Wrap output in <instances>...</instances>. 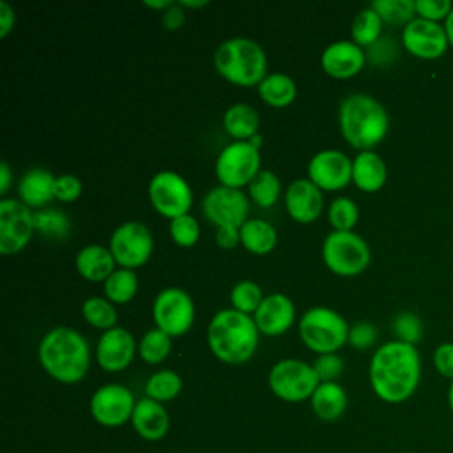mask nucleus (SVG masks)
<instances>
[{
    "mask_svg": "<svg viewBox=\"0 0 453 453\" xmlns=\"http://www.w3.org/2000/svg\"><path fill=\"white\" fill-rule=\"evenodd\" d=\"M147 195L154 211L166 219L188 214L193 205L189 182L173 170L156 172L149 180Z\"/></svg>",
    "mask_w": 453,
    "mask_h": 453,
    "instance_id": "9d476101",
    "label": "nucleus"
},
{
    "mask_svg": "<svg viewBox=\"0 0 453 453\" xmlns=\"http://www.w3.org/2000/svg\"><path fill=\"white\" fill-rule=\"evenodd\" d=\"M184 21H186V9L179 2H173L166 11L161 12L163 28L168 32L179 30L184 25Z\"/></svg>",
    "mask_w": 453,
    "mask_h": 453,
    "instance_id": "09e8293b",
    "label": "nucleus"
},
{
    "mask_svg": "<svg viewBox=\"0 0 453 453\" xmlns=\"http://www.w3.org/2000/svg\"><path fill=\"white\" fill-rule=\"evenodd\" d=\"M81 317L85 322L96 329H101L103 333L115 327L119 315L117 308L111 301H108L104 296H90L81 304Z\"/></svg>",
    "mask_w": 453,
    "mask_h": 453,
    "instance_id": "473e14b6",
    "label": "nucleus"
},
{
    "mask_svg": "<svg viewBox=\"0 0 453 453\" xmlns=\"http://www.w3.org/2000/svg\"><path fill=\"white\" fill-rule=\"evenodd\" d=\"M366 62L365 48L352 39H338L329 42L320 53V67L326 74L336 80L356 76Z\"/></svg>",
    "mask_w": 453,
    "mask_h": 453,
    "instance_id": "6ab92c4d",
    "label": "nucleus"
},
{
    "mask_svg": "<svg viewBox=\"0 0 453 453\" xmlns=\"http://www.w3.org/2000/svg\"><path fill=\"white\" fill-rule=\"evenodd\" d=\"M448 405H449V411L453 414V380L449 382V388H448Z\"/></svg>",
    "mask_w": 453,
    "mask_h": 453,
    "instance_id": "13d9d810",
    "label": "nucleus"
},
{
    "mask_svg": "<svg viewBox=\"0 0 453 453\" xmlns=\"http://www.w3.org/2000/svg\"><path fill=\"white\" fill-rule=\"evenodd\" d=\"M370 7L389 25H407L416 18L414 0H373Z\"/></svg>",
    "mask_w": 453,
    "mask_h": 453,
    "instance_id": "4c0bfd02",
    "label": "nucleus"
},
{
    "mask_svg": "<svg viewBox=\"0 0 453 453\" xmlns=\"http://www.w3.org/2000/svg\"><path fill=\"white\" fill-rule=\"evenodd\" d=\"M260 99L273 108H285L297 97V83L287 73L273 71L257 85Z\"/></svg>",
    "mask_w": 453,
    "mask_h": 453,
    "instance_id": "cd10ccee",
    "label": "nucleus"
},
{
    "mask_svg": "<svg viewBox=\"0 0 453 453\" xmlns=\"http://www.w3.org/2000/svg\"><path fill=\"white\" fill-rule=\"evenodd\" d=\"M306 172L322 191H338L352 182V159L338 149H322L311 156Z\"/></svg>",
    "mask_w": 453,
    "mask_h": 453,
    "instance_id": "dca6fc26",
    "label": "nucleus"
},
{
    "mask_svg": "<svg viewBox=\"0 0 453 453\" xmlns=\"http://www.w3.org/2000/svg\"><path fill=\"white\" fill-rule=\"evenodd\" d=\"M267 384L273 395L280 400L297 403L311 398L320 380L313 370V365L296 357H285L273 365Z\"/></svg>",
    "mask_w": 453,
    "mask_h": 453,
    "instance_id": "6e6552de",
    "label": "nucleus"
},
{
    "mask_svg": "<svg viewBox=\"0 0 453 453\" xmlns=\"http://www.w3.org/2000/svg\"><path fill=\"white\" fill-rule=\"evenodd\" d=\"M14 23H16L14 9L5 0H0V37H7L9 32L14 28Z\"/></svg>",
    "mask_w": 453,
    "mask_h": 453,
    "instance_id": "3c124183",
    "label": "nucleus"
},
{
    "mask_svg": "<svg viewBox=\"0 0 453 453\" xmlns=\"http://www.w3.org/2000/svg\"><path fill=\"white\" fill-rule=\"evenodd\" d=\"M202 212L216 228L225 225L241 226L248 219L250 198L242 193V189L219 184L203 195Z\"/></svg>",
    "mask_w": 453,
    "mask_h": 453,
    "instance_id": "4468645a",
    "label": "nucleus"
},
{
    "mask_svg": "<svg viewBox=\"0 0 453 453\" xmlns=\"http://www.w3.org/2000/svg\"><path fill=\"white\" fill-rule=\"evenodd\" d=\"M260 331L251 315L234 308L218 310L205 331L207 347L216 359L226 365H242L250 361L258 349Z\"/></svg>",
    "mask_w": 453,
    "mask_h": 453,
    "instance_id": "7ed1b4c3",
    "label": "nucleus"
},
{
    "mask_svg": "<svg viewBox=\"0 0 453 453\" xmlns=\"http://www.w3.org/2000/svg\"><path fill=\"white\" fill-rule=\"evenodd\" d=\"M57 177L41 166L27 170L18 180V198L30 209H44L55 198Z\"/></svg>",
    "mask_w": 453,
    "mask_h": 453,
    "instance_id": "5701e85b",
    "label": "nucleus"
},
{
    "mask_svg": "<svg viewBox=\"0 0 453 453\" xmlns=\"http://www.w3.org/2000/svg\"><path fill=\"white\" fill-rule=\"evenodd\" d=\"M338 126L345 142L361 150H373L388 134L389 115L384 104L370 94L354 92L338 108Z\"/></svg>",
    "mask_w": 453,
    "mask_h": 453,
    "instance_id": "20e7f679",
    "label": "nucleus"
},
{
    "mask_svg": "<svg viewBox=\"0 0 453 453\" xmlns=\"http://www.w3.org/2000/svg\"><path fill=\"white\" fill-rule=\"evenodd\" d=\"M37 359L57 382L76 384L88 372L90 347L80 331L69 326H55L42 334L37 345Z\"/></svg>",
    "mask_w": 453,
    "mask_h": 453,
    "instance_id": "f03ea898",
    "label": "nucleus"
},
{
    "mask_svg": "<svg viewBox=\"0 0 453 453\" xmlns=\"http://www.w3.org/2000/svg\"><path fill=\"white\" fill-rule=\"evenodd\" d=\"M103 292L113 304L129 303L138 292V276L133 269L117 267L103 283Z\"/></svg>",
    "mask_w": 453,
    "mask_h": 453,
    "instance_id": "c756f323",
    "label": "nucleus"
},
{
    "mask_svg": "<svg viewBox=\"0 0 453 453\" xmlns=\"http://www.w3.org/2000/svg\"><path fill=\"white\" fill-rule=\"evenodd\" d=\"M182 389V379L177 372L165 368L154 372L145 382V395L159 403L173 400Z\"/></svg>",
    "mask_w": 453,
    "mask_h": 453,
    "instance_id": "f704fd0d",
    "label": "nucleus"
},
{
    "mask_svg": "<svg viewBox=\"0 0 453 453\" xmlns=\"http://www.w3.org/2000/svg\"><path fill=\"white\" fill-rule=\"evenodd\" d=\"M35 232L48 239H65L71 234V219L62 209L44 207L34 212Z\"/></svg>",
    "mask_w": 453,
    "mask_h": 453,
    "instance_id": "72a5a7b5",
    "label": "nucleus"
},
{
    "mask_svg": "<svg viewBox=\"0 0 453 453\" xmlns=\"http://www.w3.org/2000/svg\"><path fill=\"white\" fill-rule=\"evenodd\" d=\"M11 186H12V170L7 161H2L0 163V195L4 198H5L7 191L11 189Z\"/></svg>",
    "mask_w": 453,
    "mask_h": 453,
    "instance_id": "603ef678",
    "label": "nucleus"
},
{
    "mask_svg": "<svg viewBox=\"0 0 453 453\" xmlns=\"http://www.w3.org/2000/svg\"><path fill=\"white\" fill-rule=\"evenodd\" d=\"M248 195L253 203L269 209L281 196V180L273 170H260L248 184Z\"/></svg>",
    "mask_w": 453,
    "mask_h": 453,
    "instance_id": "2f4dec72",
    "label": "nucleus"
},
{
    "mask_svg": "<svg viewBox=\"0 0 453 453\" xmlns=\"http://www.w3.org/2000/svg\"><path fill=\"white\" fill-rule=\"evenodd\" d=\"M260 117L255 106L248 103H235L223 113V129L228 136L239 142H248L258 133Z\"/></svg>",
    "mask_w": 453,
    "mask_h": 453,
    "instance_id": "c85d7f7f",
    "label": "nucleus"
},
{
    "mask_svg": "<svg viewBox=\"0 0 453 453\" xmlns=\"http://www.w3.org/2000/svg\"><path fill=\"white\" fill-rule=\"evenodd\" d=\"M138 352V342L133 333L122 326H115L101 333L96 345V359L104 372L117 373L126 370L134 354Z\"/></svg>",
    "mask_w": 453,
    "mask_h": 453,
    "instance_id": "a211bd4d",
    "label": "nucleus"
},
{
    "mask_svg": "<svg viewBox=\"0 0 453 453\" xmlns=\"http://www.w3.org/2000/svg\"><path fill=\"white\" fill-rule=\"evenodd\" d=\"M288 216L297 223H311L324 211V191L317 188L308 177L292 180L283 195Z\"/></svg>",
    "mask_w": 453,
    "mask_h": 453,
    "instance_id": "412c9836",
    "label": "nucleus"
},
{
    "mask_svg": "<svg viewBox=\"0 0 453 453\" xmlns=\"http://www.w3.org/2000/svg\"><path fill=\"white\" fill-rule=\"evenodd\" d=\"M173 4V0H143V5L156 9V11H166L170 5Z\"/></svg>",
    "mask_w": 453,
    "mask_h": 453,
    "instance_id": "864d4df0",
    "label": "nucleus"
},
{
    "mask_svg": "<svg viewBox=\"0 0 453 453\" xmlns=\"http://www.w3.org/2000/svg\"><path fill=\"white\" fill-rule=\"evenodd\" d=\"M377 336H379V331H377L375 324H372L368 320H359L349 327L347 343L357 350H365V349H370L372 345H375Z\"/></svg>",
    "mask_w": 453,
    "mask_h": 453,
    "instance_id": "79ce46f5",
    "label": "nucleus"
},
{
    "mask_svg": "<svg viewBox=\"0 0 453 453\" xmlns=\"http://www.w3.org/2000/svg\"><path fill=\"white\" fill-rule=\"evenodd\" d=\"M414 7L418 18L439 23L449 16L453 4L449 0H414Z\"/></svg>",
    "mask_w": 453,
    "mask_h": 453,
    "instance_id": "a18cd8bd",
    "label": "nucleus"
},
{
    "mask_svg": "<svg viewBox=\"0 0 453 453\" xmlns=\"http://www.w3.org/2000/svg\"><path fill=\"white\" fill-rule=\"evenodd\" d=\"M388 179V166L375 150H361L352 159V182L365 193L382 189Z\"/></svg>",
    "mask_w": 453,
    "mask_h": 453,
    "instance_id": "393cba45",
    "label": "nucleus"
},
{
    "mask_svg": "<svg viewBox=\"0 0 453 453\" xmlns=\"http://www.w3.org/2000/svg\"><path fill=\"white\" fill-rule=\"evenodd\" d=\"M264 299V292L253 280H241L230 290V304L234 310L251 315L257 311Z\"/></svg>",
    "mask_w": 453,
    "mask_h": 453,
    "instance_id": "58836bf2",
    "label": "nucleus"
},
{
    "mask_svg": "<svg viewBox=\"0 0 453 453\" xmlns=\"http://www.w3.org/2000/svg\"><path fill=\"white\" fill-rule=\"evenodd\" d=\"M248 142H250L253 147H257V149L260 150V145H262L264 138H262V134H260V133H257V134H255V136H251Z\"/></svg>",
    "mask_w": 453,
    "mask_h": 453,
    "instance_id": "4d7b16f0",
    "label": "nucleus"
},
{
    "mask_svg": "<svg viewBox=\"0 0 453 453\" xmlns=\"http://www.w3.org/2000/svg\"><path fill=\"white\" fill-rule=\"evenodd\" d=\"M136 400L131 389L122 384H104L97 388L90 398V414L96 423L115 428L133 418Z\"/></svg>",
    "mask_w": 453,
    "mask_h": 453,
    "instance_id": "2eb2a0df",
    "label": "nucleus"
},
{
    "mask_svg": "<svg viewBox=\"0 0 453 453\" xmlns=\"http://www.w3.org/2000/svg\"><path fill=\"white\" fill-rule=\"evenodd\" d=\"M313 370L320 382H336L343 372V359L336 352L320 354L313 361Z\"/></svg>",
    "mask_w": 453,
    "mask_h": 453,
    "instance_id": "37998d69",
    "label": "nucleus"
},
{
    "mask_svg": "<svg viewBox=\"0 0 453 453\" xmlns=\"http://www.w3.org/2000/svg\"><path fill=\"white\" fill-rule=\"evenodd\" d=\"M241 246L253 255H267L278 242V232L264 218H248L241 226Z\"/></svg>",
    "mask_w": 453,
    "mask_h": 453,
    "instance_id": "bb28decb",
    "label": "nucleus"
},
{
    "mask_svg": "<svg viewBox=\"0 0 453 453\" xmlns=\"http://www.w3.org/2000/svg\"><path fill=\"white\" fill-rule=\"evenodd\" d=\"M434 366L444 379L453 380V343L444 342L434 350Z\"/></svg>",
    "mask_w": 453,
    "mask_h": 453,
    "instance_id": "de8ad7c7",
    "label": "nucleus"
},
{
    "mask_svg": "<svg viewBox=\"0 0 453 453\" xmlns=\"http://www.w3.org/2000/svg\"><path fill=\"white\" fill-rule=\"evenodd\" d=\"M253 320L260 334L280 336L287 333L296 322V304L283 292L264 296L260 306L253 313Z\"/></svg>",
    "mask_w": 453,
    "mask_h": 453,
    "instance_id": "aec40b11",
    "label": "nucleus"
},
{
    "mask_svg": "<svg viewBox=\"0 0 453 453\" xmlns=\"http://www.w3.org/2000/svg\"><path fill=\"white\" fill-rule=\"evenodd\" d=\"M313 414L322 421H336L347 409V393L338 382H320L310 398Z\"/></svg>",
    "mask_w": 453,
    "mask_h": 453,
    "instance_id": "a878e982",
    "label": "nucleus"
},
{
    "mask_svg": "<svg viewBox=\"0 0 453 453\" xmlns=\"http://www.w3.org/2000/svg\"><path fill=\"white\" fill-rule=\"evenodd\" d=\"M131 425L145 441H159L170 430V416L163 403L145 396L136 400Z\"/></svg>",
    "mask_w": 453,
    "mask_h": 453,
    "instance_id": "4be33fe9",
    "label": "nucleus"
},
{
    "mask_svg": "<svg viewBox=\"0 0 453 453\" xmlns=\"http://www.w3.org/2000/svg\"><path fill=\"white\" fill-rule=\"evenodd\" d=\"M402 44L412 57L423 60H435L442 57L449 48L444 27L418 16L403 27Z\"/></svg>",
    "mask_w": 453,
    "mask_h": 453,
    "instance_id": "f3484780",
    "label": "nucleus"
},
{
    "mask_svg": "<svg viewBox=\"0 0 453 453\" xmlns=\"http://www.w3.org/2000/svg\"><path fill=\"white\" fill-rule=\"evenodd\" d=\"M320 255L326 267L343 278L361 274L372 260L368 242L354 230L329 232L324 237Z\"/></svg>",
    "mask_w": 453,
    "mask_h": 453,
    "instance_id": "0eeeda50",
    "label": "nucleus"
},
{
    "mask_svg": "<svg viewBox=\"0 0 453 453\" xmlns=\"http://www.w3.org/2000/svg\"><path fill=\"white\" fill-rule=\"evenodd\" d=\"M172 350V336L165 331L152 327L138 342V356L147 365L163 363Z\"/></svg>",
    "mask_w": 453,
    "mask_h": 453,
    "instance_id": "c9c22d12",
    "label": "nucleus"
},
{
    "mask_svg": "<svg viewBox=\"0 0 453 453\" xmlns=\"http://www.w3.org/2000/svg\"><path fill=\"white\" fill-rule=\"evenodd\" d=\"M373 393L386 403L409 400L421 380V357L416 345L389 340L375 349L368 365Z\"/></svg>",
    "mask_w": 453,
    "mask_h": 453,
    "instance_id": "f257e3e1",
    "label": "nucleus"
},
{
    "mask_svg": "<svg viewBox=\"0 0 453 453\" xmlns=\"http://www.w3.org/2000/svg\"><path fill=\"white\" fill-rule=\"evenodd\" d=\"M172 241L180 248H191L200 239V225L193 214H182L179 218L170 219L168 226Z\"/></svg>",
    "mask_w": 453,
    "mask_h": 453,
    "instance_id": "ea45409f",
    "label": "nucleus"
},
{
    "mask_svg": "<svg viewBox=\"0 0 453 453\" xmlns=\"http://www.w3.org/2000/svg\"><path fill=\"white\" fill-rule=\"evenodd\" d=\"M398 55V48L393 39L380 37L377 42H373L370 48H366V60L375 65H384L395 60Z\"/></svg>",
    "mask_w": 453,
    "mask_h": 453,
    "instance_id": "49530a36",
    "label": "nucleus"
},
{
    "mask_svg": "<svg viewBox=\"0 0 453 453\" xmlns=\"http://www.w3.org/2000/svg\"><path fill=\"white\" fill-rule=\"evenodd\" d=\"M395 340L416 345L423 336V326L416 313L412 311H400L391 324Z\"/></svg>",
    "mask_w": 453,
    "mask_h": 453,
    "instance_id": "a19ab883",
    "label": "nucleus"
},
{
    "mask_svg": "<svg viewBox=\"0 0 453 453\" xmlns=\"http://www.w3.org/2000/svg\"><path fill=\"white\" fill-rule=\"evenodd\" d=\"M212 62L219 76L237 87H255L267 74L265 50L250 37H230L219 42Z\"/></svg>",
    "mask_w": 453,
    "mask_h": 453,
    "instance_id": "39448f33",
    "label": "nucleus"
},
{
    "mask_svg": "<svg viewBox=\"0 0 453 453\" xmlns=\"http://www.w3.org/2000/svg\"><path fill=\"white\" fill-rule=\"evenodd\" d=\"M108 248L119 267L134 271L149 262L154 251V235L142 221H124L111 232Z\"/></svg>",
    "mask_w": 453,
    "mask_h": 453,
    "instance_id": "9b49d317",
    "label": "nucleus"
},
{
    "mask_svg": "<svg viewBox=\"0 0 453 453\" xmlns=\"http://www.w3.org/2000/svg\"><path fill=\"white\" fill-rule=\"evenodd\" d=\"M179 4L184 9H200V7L209 5V0H179Z\"/></svg>",
    "mask_w": 453,
    "mask_h": 453,
    "instance_id": "5fc2aeb1",
    "label": "nucleus"
},
{
    "mask_svg": "<svg viewBox=\"0 0 453 453\" xmlns=\"http://www.w3.org/2000/svg\"><path fill=\"white\" fill-rule=\"evenodd\" d=\"M74 265L81 278L94 283H104L106 278L117 269V262L110 248L103 244H87L80 248L74 257Z\"/></svg>",
    "mask_w": 453,
    "mask_h": 453,
    "instance_id": "b1692460",
    "label": "nucleus"
},
{
    "mask_svg": "<svg viewBox=\"0 0 453 453\" xmlns=\"http://www.w3.org/2000/svg\"><path fill=\"white\" fill-rule=\"evenodd\" d=\"M359 219V207L349 196H336L327 205V221L333 230L349 232L354 230Z\"/></svg>",
    "mask_w": 453,
    "mask_h": 453,
    "instance_id": "e433bc0d",
    "label": "nucleus"
},
{
    "mask_svg": "<svg viewBox=\"0 0 453 453\" xmlns=\"http://www.w3.org/2000/svg\"><path fill=\"white\" fill-rule=\"evenodd\" d=\"M216 244L223 250H232L237 244H241V230L239 226H232V225H225V226H218L216 234H214Z\"/></svg>",
    "mask_w": 453,
    "mask_h": 453,
    "instance_id": "8fccbe9b",
    "label": "nucleus"
},
{
    "mask_svg": "<svg viewBox=\"0 0 453 453\" xmlns=\"http://www.w3.org/2000/svg\"><path fill=\"white\" fill-rule=\"evenodd\" d=\"M260 150L250 142L226 143L214 161V173L221 186L242 189L260 172Z\"/></svg>",
    "mask_w": 453,
    "mask_h": 453,
    "instance_id": "1a4fd4ad",
    "label": "nucleus"
},
{
    "mask_svg": "<svg viewBox=\"0 0 453 453\" xmlns=\"http://www.w3.org/2000/svg\"><path fill=\"white\" fill-rule=\"evenodd\" d=\"M382 25L384 21L380 19V16L368 5L361 9L352 19L350 39L361 48H370L382 37Z\"/></svg>",
    "mask_w": 453,
    "mask_h": 453,
    "instance_id": "7c9ffc66",
    "label": "nucleus"
},
{
    "mask_svg": "<svg viewBox=\"0 0 453 453\" xmlns=\"http://www.w3.org/2000/svg\"><path fill=\"white\" fill-rule=\"evenodd\" d=\"M35 232L34 212L19 198L0 200V253L16 255Z\"/></svg>",
    "mask_w": 453,
    "mask_h": 453,
    "instance_id": "ddd939ff",
    "label": "nucleus"
},
{
    "mask_svg": "<svg viewBox=\"0 0 453 453\" xmlns=\"http://www.w3.org/2000/svg\"><path fill=\"white\" fill-rule=\"evenodd\" d=\"M349 324L329 306H311L299 317L297 331L303 343L320 354H331L342 349L349 338Z\"/></svg>",
    "mask_w": 453,
    "mask_h": 453,
    "instance_id": "423d86ee",
    "label": "nucleus"
},
{
    "mask_svg": "<svg viewBox=\"0 0 453 453\" xmlns=\"http://www.w3.org/2000/svg\"><path fill=\"white\" fill-rule=\"evenodd\" d=\"M444 30H446V35H448L449 46L453 48V9H451L449 16L446 18V23H444Z\"/></svg>",
    "mask_w": 453,
    "mask_h": 453,
    "instance_id": "6e6d98bb",
    "label": "nucleus"
},
{
    "mask_svg": "<svg viewBox=\"0 0 453 453\" xmlns=\"http://www.w3.org/2000/svg\"><path fill=\"white\" fill-rule=\"evenodd\" d=\"M83 193V182L73 173H62L55 180V198L64 203L76 202Z\"/></svg>",
    "mask_w": 453,
    "mask_h": 453,
    "instance_id": "c03bdc74",
    "label": "nucleus"
},
{
    "mask_svg": "<svg viewBox=\"0 0 453 453\" xmlns=\"http://www.w3.org/2000/svg\"><path fill=\"white\" fill-rule=\"evenodd\" d=\"M152 320L172 338L186 334L195 322V301L180 287L159 290L152 303Z\"/></svg>",
    "mask_w": 453,
    "mask_h": 453,
    "instance_id": "f8f14e48",
    "label": "nucleus"
}]
</instances>
